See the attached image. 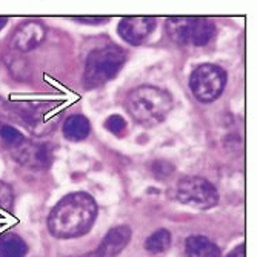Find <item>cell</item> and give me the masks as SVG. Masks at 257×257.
I'll return each mask as SVG.
<instances>
[{"label":"cell","mask_w":257,"mask_h":257,"mask_svg":"<svg viewBox=\"0 0 257 257\" xmlns=\"http://www.w3.org/2000/svg\"><path fill=\"white\" fill-rule=\"evenodd\" d=\"M0 137H2L4 142L8 147H11L13 150L27 140L25 136H23L19 130H16L14 126H10L7 123H0Z\"/></svg>","instance_id":"2e32d148"},{"label":"cell","mask_w":257,"mask_h":257,"mask_svg":"<svg viewBox=\"0 0 257 257\" xmlns=\"http://www.w3.org/2000/svg\"><path fill=\"white\" fill-rule=\"evenodd\" d=\"M89 120L82 114H74L63 122V136L71 142H80L89 134Z\"/></svg>","instance_id":"7c38bea8"},{"label":"cell","mask_w":257,"mask_h":257,"mask_svg":"<svg viewBox=\"0 0 257 257\" xmlns=\"http://www.w3.org/2000/svg\"><path fill=\"white\" fill-rule=\"evenodd\" d=\"M157 25L154 17H123L117 27L119 36L130 45L144 43Z\"/></svg>","instance_id":"8992f818"},{"label":"cell","mask_w":257,"mask_h":257,"mask_svg":"<svg viewBox=\"0 0 257 257\" xmlns=\"http://www.w3.org/2000/svg\"><path fill=\"white\" fill-rule=\"evenodd\" d=\"M0 208L7 209V211L13 208V191L8 185L2 182H0Z\"/></svg>","instance_id":"d6986e66"},{"label":"cell","mask_w":257,"mask_h":257,"mask_svg":"<svg viewBox=\"0 0 257 257\" xmlns=\"http://www.w3.org/2000/svg\"><path fill=\"white\" fill-rule=\"evenodd\" d=\"M126 109L144 126H156L173 109V97L165 89L144 85L134 88L126 97Z\"/></svg>","instance_id":"7a4b0ae2"},{"label":"cell","mask_w":257,"mask_h":257,"mask_svg":"<svg viewBox=\"0 0 257 257\" xmlns=\"http://www.w3.org/2000/svg\"><path fill=\"white\" fill-rule=\"evenodd\" d=\"M226 85V73L217 65L203 63L190 76V88L193 94L203 103L214 102Z\"/></svg>","instance_id":"277c9868"},{"label":"cell","mask_w":257,"mask_h":257,"mask_svg":"<svg viewBox=\"0 0 257 257\" xmlns=\"http://www.w3.org/2000/svg\"><path fill=\"white\" fill-rule=\"evenodd\" d=\"M79 257H97L96 252H89V254H83V255H79Z\"/></svg>","instance_id":"603a6c76"},{"label":"cell","mask_w":257,"mask_h":257,"mask_svg":"<svg viewBox=\"0 0 257 257\" xmlns=\"http://www.w3.org/2000/svg\"><path fill=\"white\" fill-rule=\"evenodd\" d=\"M7 23H8V17H0V31L5 28Z\"/></svg>","instance_id":"7402d4cb"},{"label":"cell","mask_w":257,"mask_h":257,"mask_svg":"<svg viewBox=\"0 0 257 257\" xmlns=\"http://www.w3.org/2000/svg\"><path fill=\"white\" fill-rule=\"evenodd\" d=\"M171 245V234L167 229H157L156 232L147 239L145 249L151 254H162L165 252Z\"/></svg>","instance_id":"9a60e30c"},{"label":"cell","mask_w":257,"mask_h":257,"mask_svg":"<svg viewBox=\"0 0 257 257\" xmlns=\"http://www.w3.org/2000/svg\"><path fill=\"white\" fill-rule=\"evenodd\" d=\"M165 25L167 33L173 42L179 45H188L186 43V36H188L190 17H170Z\"/></svg>","instance_id":"5bb4252c"},{"label":"cell","mask_w":257,"mask_h":257,"mask_svg":"<svg viewBox=\"0 0 257 257\" xmlns=\"http://www.w3.org/2000/svg\"><path fill=\"white\" fill-rule=\"evenodd\" d=\"M185 249L188 257H220V248L205 236H190L186 239Z\"/></svg>","instance_id":"8fae6325"},{"label":"cell","mask_w":257,"mask_h":257,"mask_svg":"<svg viewBox=\"0 0 257 257\" xmlns=\"http://www.w3.org/2000/svg\"><path fill=\"white\" fill-rule=\"evenodd\" d=\"M13 156L19 163L30 168H45V167H48L51 162L50 151L46 150L45 145L28 142V140H25V142L20 144L17 148H14Z\"/></svg>","instance_id":"ba28073f"},{"label":"cell","mask_w":257,"mask_h":257,"mask_svg":"<svg viewBox=\"0 0 257 257\" xmlns=\"http://www.w3.org/2000/svg\"><path fill=\"white\" fill-rule=\"evenodd\" d=\"M216 36V25L211 19L206 17H190L188 36L186 43L194 46H205Z\"/></svg>","instance_id":"30bf717a"},{"label":"cell","mask_w":257,"mask_h":257,"mask_svg":"<svg viewBox=\"0 0 257 257\" xmlns=\"http://www.w3.org/2000/svg\"><path fill=\"white\" fill-rule=\"evenodd\" d=\"M174 173V167L167 160H156L153 163V174L159 180H165Z\"/></svg>","instance_id":"ac0fdd59"},{"label":"cell","mask_w":257,"mask_h":257,"mask_svg":"<svg viewBox=\"0 0 257 257\" xmlns=\"http://www.w3.org/2000/svg\"><path fill=\"white\" fill-rule=\"evenodd\" d=\"M176 197L180 203L196 209H208L217 205L219 193L213 183L202 177H185L179 180Z\"/></svg>","instance_id":"5b68a950"},{"label":"cell","mask_w":257,"mask_h":257,"mask_svg":"<svg viewBox=\"0 0 257 257\" xmlns=\"http://www.w3.org/2000/svg\"><path fill=\"white\" fill-rule=\"evenodd\" d=\"M77 22L89 23V25H99V23H106L108 19L106 17H82V19H77Z\"/></svg>","instance_id":"ffe728a7"},{"label":"cell","mask_w":257,"mask_h":257,"mask_svg":"<svg viewBox=\"0 0 257 257\" xmlns=\"http://www.w3.org/2000/svg\"><path fill=\"white\" fill-rule=\"evenodd\" d=\"M27 251L25 240L16 234H7L0 239V257H23Z\"/></svg>","instance_id":"4fadbf2b"},{"label":"cell","mask_w":257,"mask_h":257,"mask_svg":"<svg viewBox=\"0 0 257 257\" xmlns=\"http://www.w3.org/2000/svg\"><path fill=\"white\" fill-rule=\"evenodd\" d=\"M105 128L112 133L114 136L117 137H123L128 131V125L125 122V119L122 117V115H117V114H112L109 115V117L105 120Z\"/></svg>","instance_id":"e0dca14e"},{"label":"cell","mask_w":257,"mask_h":257,"mask_svg":"<svg viewBox=\"0 0 257 257\" xmlns=\"http://www.w3.org/2000/svg\"><path fill=\"white\" fill-rule=\"evenodd\" d=\"M131 240V228L126 225H119L111 228L103 240L100 242L96 254L97 257H115L120 254Z\"/></svg>","instance_id":"9c48e42d"},{"label":"cell","mask_w":257,"mask_h":257,"mask_svg":"<svg viewBox=\"0 0 257 257\" xmlns=\"http://www.w3.org/2000/svg\"><path fill=\"white\" fill-rule=\"evenodd\" d=\"M46 28L39 20H28L17 27L16 33L13 34L11 45L19 53H28L45 40Z\"/></svg>","instance_id":"52a82bcc"},{"label":"cell","mask_w":257,"mask_h":257,"mask_svg":"<svg viewBox=\"0 0 257 257\" xmlns=\"http://www.w3.org/2000/svg\"><path fill=\"white\" fill-rule=\"evenodd\" d=\"M226 257H245V245L242 243V245L236 246Z\"/></svg>","instance_id":"44dd1931"},{"label":"cell","mask_w":257,"mask_h":257,"mask_svg":"<svg viewBox=\"0 0 257 257\" xmlns=\"http://www.w3.org/2000/svg\"><path fill=\"white\" fill-rule=\"evenodd\" d=\"M125 60V51L115 45L102 46L91 51L85 63V85L88 88H97L112 80L122 69Z\"/></svg>","instance_id":"3957f363"},{"label":"cell","mask_w":257,"mask_h":257,"mask_svg":"<svg viewBox=\"0 0 257 257\" xmlns=\"http://www.w3.org/2000/svg\"><path fill=\"white\" fill-rule=\"evenodd\" d=\"M97 217V205L86 193L65 196L50 213L48 228L57 239H71L91 229Z\"/></svg>","instance_id":"6da1fadb"}]
</instances>
